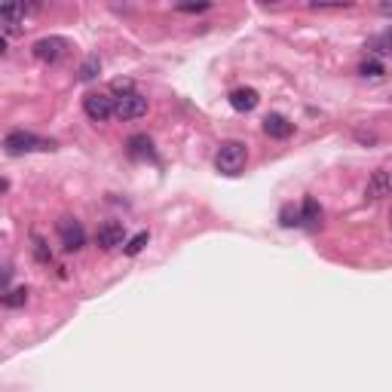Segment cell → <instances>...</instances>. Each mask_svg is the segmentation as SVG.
Masks as SVG:
<instances>
[{"instance_id":"1","label":"cell","mask_w":392,"mask_h":392,"mask_svg":"<svg viewBox=\"0 0 392 392\" xmlns=\"http://www.w3.org/2000/svg\"><path fill=\"white\" fill-rule=\"evenodd\" d=\"M245 159H249V150L242 141H224L214 153V166L221 175H240L245 168Z\"/></svg>"},{"instance_id":"2","label":"cell","mask_w":392,"mask_h":392,"mask_svg":"<svg viewBox=\"0 0 392 392\" xmlns=\"http://www.w3.org/2000/svg\"><path fill=\"white\" fill-rule=\"evenodd\" d=\"M56 141H46V138H37L34 132H25V129H15L3 138V150L10 157H22V153H31V150H52Z\"/></svg>"},{"instance_id":"3","label":"cell","mask_w":392,"mask_h":392,"mask_svg":"<svg viewBox=\"0 0 392 392\" xmlns=\"http://www.w3.org/2000/svg\"><path fill=\"white\" fill-rule=\"evenodd\" d=\"M68 49H71V43L65 40V37H40L34 46H31V52H34V58L46 61V65H56V61H61L68 56Z\"/></svg>"},{"instance_id":"4","label":"cell","mask_w":392,"mask_h":392,"mask_svg":"<svg viewBox=\"0 0 392 392\" xmlns=\"http://www.w3.org/2000/svg\"><path fill=\"white\" fill-rule=\"evenodd\" d=\"M113 104H117V98L104 95V92H89L83 98V111L92 123H104L107 117H113Z\"/></svg>"},{"instance_id":"5","label":"cell","mask_w":392,"mask_h":392,"mask_svg":"<svg viewBox=\"0 0 392 392\" xmlns=\"http://www.w3.org/2000/svg\"><path fill=\"white\" fill-rule=\"evenodd\" d=\"M144 113H148V98L138 95V92H126L113 104V117H120V120H138Z\"/></svg>"},{"instance_id":"6","label":"cell","mask_w":392,"mask_h":392,"mask_svg":"<svg viewBox=\"0 0 392 392\" xmlns=\"http://www.w3.org/2000/svg\"><path fill=\"white\" fill-rule=\"evenodd\" d=\"M58 236H61V245L65 251H80L86 245V230L77 218H61L58 221Z\"/></svg>"},{"instance_id":"7","label":"cell","mask_w":392,"mask_h":392,"mask_svg":"<svg viewBox=\"0 0 392 392\" xmlns=\"http://www.w3.org/2000/svg\"><path fill=\"white\" fill-rule=\"evenodd\" d=\"M95 242H98V249L102 251L120 249V245L126 242V227H123L120 221H104V224L95 230Z\"/></svg>"},{"instance_id":"8","label":"cell","mask_w":392,"mask_h":392,"mask_svg":"<svg viewBox=\"0 0 392 392\" xmlns=\"http://www.w3.org/2000/svg\"><path fill=\"white\" fill-rule=\"evenodd\" d=\"M34 13V6H3L0 10V25H3V40H13L25 25V15Z\"/></svg>"},{"instance_id":"9","label":"cell","mask_w":392,"mask_h":392,"mask_svg":"<svg viewBox=\"0 0 392 392\" xmlns=\"http://www.w3.org/2000/svg\"><path fill=\"white\" fill-rule=\"evenodd\" d=\"M258 102H260V95L251 86H240V89L230 92V107H233V111H240V113L255 111Z\"/></svg>"},{"instance_id":"10","label":"cell","mask_w":392,"mask_h":392,"mask_svg":"<svg viewBox=\"0 0 392 392\" xmlns=\"http://www.w3.org/2000/svg\"><path fill=\"white\" fill-rule=\"evenodd\" d=\"M322 218H325V214H322V205L313 196H306L304 205H301V227H306L310 233H316V230L322 227Z\"/></svg>"},{"instance_id":"11","label":"cell","mask_w":392,"mask_h":392,"mask_svg":"<svg viewBox=\"0 0 392 392\" xmlns=\"http://www.w3.org/2000/svg\"><path fill=\"white\" fill-rule=\"evenodd\" d=\"M264 132L270 138H288L291 132H295V123H288V117H282V113H267L264 117Z\"/></svg>"},{"instance_id":"12","label":"cell","mask_w":392,"mask_h":392,"mask_svg":"<svg viewBox=\"0 0 392 392\" xmlns=\"http://www.w3.org/2000/svg\"><path fill=\"white\" fill-rule=\"evenodd\" d=\"M126 153L132 159H157V153H153V141L148 135H132L126 141Z\"/></svg>"},{"instance_id":"13","label":"cell","mask_w":392,"mask_h":392,"mask_svg":"<svg viewBox=\"0 0 392 392\" xmlns=\"http://www.w3.org/2000/svg\"><path fill=\"white\" fill-rule=\"evenodd\" d=\"M392 194V178H389V172H374L371 175V181H368V190H365V196L368 199H380V196H389Z\"/></svg>"},{"instance_id":"14","label":"cell","mask_w":392,"mask_h":392,"mask_svg":"<svg viewBox=\"0 0 392 392\" xmlns=\"http://www.w3.org/2000/svg\"><path fill=\"white\" fill-rule=\"evenodd\" d=\"M28 304V288L19 285V288H6L3 295V306L6 310H15V306H25Z\"/></svg>"},{"instance_id":"15","label":"cell","mask_w":392,"mask_h":392,"mask_svg":"<svg viewBox=\"0 0 392 392\" xmlns=\"http://www.w3.org/2000/svg\"><path fill=\"white\" fill-rule=\"evenodd\" d=\"M279 224L282 227H301V209H295V205H282L279 212Z\"/></svg>"},{"instance_id":"16","label":"cell","mask_w":392,"mask_h":392,"mask_svg":"<svg viewBox=\"0 0 392 392\" xmlns=\"http://www.w3.org/2000/svg\"><path fill=\"white\" fill-rule=\"evenodd\" d=\"M98 71H102V58L89 56L86 61H83V68H80V80H95Z\"/></svg>"},{"instance_id":"17","label":"cell","mask_w":392,"mask_h":392,"mask_svg":"<svg viewBox=\"0 0 392 392\" xmlns=\"http://www.w3.org/2000/svg\"><path fill=\"white\" fill-rule=\"evenodd\" d=\"M359 74L362 77H371V80H377V77H383L386 71H383V65L377 58H368V61H362V65H359Z\"/></svg>"},{"instance_id":"18","label":"cell","mask_w":392,"mask_h":392,"mask_svg":"<svg viewBox=\"0 0 392 392\" xmlns=\"http://www.w3.org/2000/svg\"><path fill=\"white\" fill-rule=\"evenodd\" d=\"M148 242H150V233H148V230H141L138 236H132V240H129V245H126V255H138V251H141Z\"/></svg>"},{"instance_id":"19","label":"cell","mask_w":392,"mask_h":392,"mask_svg":"<svg viewBox=\"0 0 392 392\" xmlns=\"http://www.w3.org/2000/svg\"><path fill=\"white\" fill-rule=\"evenodd\" d=\"M34 255H37V260H43V264H49V260H52L49 249H46V242L40 240V236H34Z\"/></svg>"},{"instance_id":"20","label":"cell","mask_w":392,"mask_h":392,"mask_svg":"<svg viewBox=\"0 0 392 392\" xmlns=\"http://www.w3.org/2000/svg\"><path fill=\"white\" fill-rule=\"evenodd\" d=\"M374 46H377V52H392V28L383 31L377 40H374Z\"/></svg>"},{"instance_id":"21","label":"cell","mask_w":392,"mask_h":392,"mask_svg":"<svg viewBox=\"0 0 392 392\" xmlns=\"http://www.w3.org/2000/svg\"><path fill=\"white\" fill-rule=\"evenodd\" d=\"M181 13H205L209 10V3H196V6H178Z\"/></svg>"},{"instance_id":"22","label":"cell","mask_w":392,"mask_h":392,"mask_svg":"<svg viewBox=\"0 0 392 392\" xmlns=\"http://www.w3.org/2000/svg\"><path fill=\"white\" fill-rule=\"evenodd\" d=\"M380 13L383 15H392V3H380Z\"/></svg>"},{"instance_id":"23","label":"cell","mask_w":392,"mask_h":392,"mask_svg":"<svg viewBox=\"0 0 392 392\" xmlns=\"http://www.w3.org/2000/svg\"><path fill=\"white\" fill-rule=\"evenodd\" d=\"M389 227H392V212H389Z\"/></svg>"}]
</instances>
